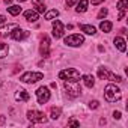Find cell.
Returning a JSON list of instances; mask_svg holds the SVG:
<instances>
[{"label": "cell", "mask_w": 128, "mask_h": 128, "mask_svg": "<svg viewBox=\"0 0 128 128\" xmlns=\"http://www.w3.org/2000/svg\"><path fill=\"white\" fill-rule=\"evenodd\" d=\"M104 96L108 102H116L122 98V92L116 84H107L104 89Z\"/></svg>", "instance_id": "6da1fadb"}, {"label": "cell", "mask_w": 128, "mask_h": 128, "mask_svg": "<svg viewBox=\"0 0 128 128\" xmlns=\"http://www.w3.org/2000/svg\"><path fill=\"white\" fill-rule=\"evenodd\" d=\"M59 78L65 82H80V72L76 68H66L59 72Z\"/></svg>", "instance_id": "7a4b0ae2"}, {"label": "cell", "mask_w": 128, "mask_h": 128, "mask_svg": "<svg viewBox=\"0 0 128 128\" xmlns=\"http://www.w3.org/2000/svg\"><path fill=\"white\" fill-rule=\"evenodd\" d=\"M44 78V74L42 72H24L21 77H20V82H23V83H36V82H39V80H42Z\"/></svg>", "instance_id": "3957f363"}, {"label": "cell", "mask_w": 128, "mask_h": 128, "mask_svg": "<svg viewBox=\"0 0 128 128\" xmlns=\"http://www.w3.org/2000/svg\"><path fill=\"white\" fill-rule=\"evenodd\" d=\"M27 119L33 124V122H39V124H44L47 122V116L42 113V112H38V110H29L27 112Z\"/></svg>", "instance_id": "277c9868"}, {"label": "cell", "mask_w": 128, "mask_h": 128, "mask_svg": "<svg viewBox=\"0 0 128 128\" xmlns=\"http://www.w3.org/2000/svg\"><path fill=\"white\" fill-rule=\"evenodd\" d=\"M84 42V38L82 35H70L65 38V44L70 47H80Z\"/></svg>", "instance_id": "5b68a950"}, {"label": "cell", "mask_w": 128, "mask_h": 128, "mask_svg": "<svg viewBox=\"0 0 128 128\" xmlns=\"http://www.w3.org/2000/svg\"><path fill=\"white\" fill-rule=\"evenodd\" d=\"M65 89L70 92L71 96H78L82 94V88L78 86V82H65Z\"/></svg>", "instance_id": "8992f818"}, {"label": "cell", "mask_w": 128, "mask_h": 128, "mask_svg": "<svg viewBox=\"0 0 128 128\" xmlns=\"http://www.w3.org/2000/svg\"><path fill=\"white\" fill-rule=\"evenodd\" d=\"M36 98H38V102H39V104H45V102L50 100V90H48V88L41 86V88L36 90Z\"/></svg>", "instance_id": "52a82bcc"}, {"label": "cell", "mask_w": 128, "mask_h": 128, "mask_svg": "<svg viewBox=\"0 0 128 128\" xmlns=\"http://www.w3.org/2000/svg\"><path fill=\"white\" fill-rule=\"evenodd\" d=\"M29 36V32H26V30H23L21 27H15L14 30H12V33H11V38L12 39H15V41H23L24 38H27Z\"/></svg>", "instance_id": "ba28073f"}, {"label": "cell", "mask_w": 128, "mask_h": 128, "mask_svg": "<svg viewBox=\"0 0 128 128\" xmlns=\"http://www.w3.org/2000/svg\"><path fill=\"white\" fill-rule=\"evenodd\" d=\"M39 51H41L42 57H48V56H50V39H48L47 36L42 38V41H41V47H39Z\"/></svg>", "instance_id": "9c48e42d"}, {"label": "cell", "mask_w": 128, "mask_h": 128, "mask_svg": "<svg viewBox=\"0 0 128 128\" xmlns=\"http://www.w3.org/2000/svg\"><path fill=\"white\" fill-rule=\"evenodd\" d=\"M53 36H54L56 39L63 36V24H62V21H59V20H56V21L53 23Z\"/></svg>", "instance_id": "30bf717a"}, {"label": "cell", "mask_w": 128, "mask_h": 128, "mask_svg": "<svg viewBox=\"0 0 128 128\" xmlns=\"http://www.w3.org/2000/svg\"><path fill=\"white\" fill-rule=\"evenodd\" d=\"M15 27H17V24H3L0 27V38H6L8 35H11Z\"/></svg>", "instance_id": "8fae6325"}, {"label": "cell", "mask_w": 128, "mask_h": 128, "mask_svg": "<svg viewBox=\"0 0 128 128\" xmlns=\"http://www.w3.org/2000/svg\"><path fill=\"white\" fill-rule=\"evenodd\" d=\"M116 8L119 9V20H122L125 17V11L128 8V0H119L118 5H116Z\"/></svg>", "instance_id": "7c38bea8"}, {"label": "cell", "mask_w": 128, "mask_h": 128, "mask_svg": "<svg viewBox=\"0 0 128 128\" xmlns=\"http://www.w3.org/2000/svg\"><path fill=\"white\" fill-rule=\"evenodd\" d=\"M24 17H26V20H27V21L35 23V21H38L39 14H38L35 9H29V11H26V12H24Z\"/></svg>", "instance_id": "4fadbf2b"}, {"label": "cell", "mask_w": 128, "mask_h": 128, "mask_svg": "<svg viewBox=\"0 0 128 128\" xmlns=\"http://www.w3.org/2000/svg\"><path fill=\"white\" fill-rule=\"evenodd\" d=\"M113 42H114V47L118 48V50H120V51H125L126 50V42H125V39L124 38H120V36H116L114 39H113Z\"/></svg>", "instance_id": "5bb4252c"}, {"label": "cell", "mask_w": 128, "mask_h": 128, "mask_svg": "<svg viewBox=\"0 0 128 128\" xmlns=\"http://www.w3.org/2000/svg\"><path fill=\"white\" fill-rule=\"evenodd\" d=\"M29 94L24 90V89H20V90H17L15 92V100L17 101H29Z\"/></svg>", "instance_id": "9a60e30c"}, {"label": "cell", "mask_w": 128, "mask_h": 128, "mask_svg": "<svg viewBox=\"0 0 128 128\" xmlns=\"http://www.w3.org/2000/svg\"><path fill=\"white\" fill-rule=\"evenodd\" d=\"M80 30L84 32L86 35H95V33H96V29H95L94 26H89V24H82V26H80Z\"/></svg>", "instance_id": "2e32d148"}, {"label": "cell", "mask_w": 128, "mask_h": 128, "mask_svg": "<svg viewBox=\"0 0 128 128\" xmlns=\"http://www.w3.org/2000/svg\"><path fill=\"white\" fill-rule=\"evenodd\" d=\"M112 27H113V24H112L110 21H107V20H104V21L100 23V29H101L102 32H106V33H108V32L112 30Z\"/></svg>", "instance_id": "e0dca14e"}, {"label": "cell", "mask_w": 128, "mask_h": 128, "mask_svg": "<svg viewBox=\"0 0 128 128\" xmlns=\"http://www.w3.org/2000/svg\"><path fill=\"white\" fill-rule=\"evenodd\" d=\"M83 83H84V86L86 88H94V84H95V78L92 77V76H83Z\"/></svg>", "instance_id": "ac0fdd59"}, {"label": "cell", "mask_w": 128, "mask_h": 128, "mask_svg": "<svg viewBox=\"0 0 128 128\" xmlns=\"http://www.w3.org/2000/svg\"><path fill=\"white\" fill-rule=\"evenodd\" d=\"M88 5H89V0H80L77 3V12H86L88 11Z\"/></svg>", "instance_id": "d6986e66"}, {"label": "cell", "mask_w": 128, "mask_h": 128, "mask_svg": "<svg viewBox=\"0 0 128 128\" xmlns=\"http://www.w3.org/2000/svg\"><path fill=\"white\" fill-rule=\"evenodd\" d=\"M98 76H100V78H102V80H108L110 71H107L106 68H98Z\"/></svg>", "instance_id": "ffe728a7"}, {"label": "cell", "mask_w": 128, "mask_h": 128, "mask_svg": "<svg viewBox=\"0 0 128 128\" xmlns=\"http://www.w3.org/2000/svg\"><path fill=\"white\" fill-rule=\"evenodd\" d=\"M8 12H9L11 15H18V14L21 12V8H20L18 5H12V6L8 8Z\"/></svg>", "instance_id": "44dd1931"}, {"label": "cell", "mask_w": 128, "mask_h": 128, "mask_svg": "<svg viewBox=\"0 0 128 128\" xmlns=\"http://www.w3.org/2000/svg\"><path fill=\"white\" fill-rule=\"evenodd\" d=\"M8 51H9V47L6 44H3V42H0V59H3L8 54Z\"/></svg>", "instance_id": "7402d4cb"}, {"label": "cell", "mask_w": 128, "mask_h": 128, "mask_svg": "<svg viewBox=\"0 0 128 128\" xmlns=\"http://www.w3.org/2000/svg\"><path fill=\"white\" fill-rule=\"evenodd\" d=\"M57 15H59V11H57V9H51V11L45 12V20H53V18H56Z\"/></svg>", "instance_id": "603a6c76"}, {"label": "cell", "mask_w": 128, "mask_h": 128, "mask_svg": "<svg viewBox=\"0 0 128 128\" xmlns=\"http://www.w3.org/2000/svg\"><path fill=\"white\" fill-rule=\"evenodd\" d=\"M35 11H36L38 14H44V12H45V6H44L42 3H35Z\"/></svg>", "instance_id": "cb8c5ba5"}, {"label": "cell", "mask_w": 128, "mask_h": 128, "mask_svg": "<svg viewBox=\"0 0 128 128\" xmlns=\"http://www.w3.org/2000/svg\"><path fill=\"white\" fill-rule=\"evenodd\" d=\"M59 116H60V108L53 107V108H51V116H50V118H51V119H57Z\"/></svg>", "instance_id": "d4e9b609"}, {"label": "cell", "mask_w": 128, "mask_h": 128, "mask_svg": "<svg viewBox=\"0 0 128 128\" xmlns=\"http://www.w3.org/2000/svg\"><path fill=\"white\" fill-rule=\"evenodd\" d=\"M106 15H107V9L102 8V9L100 11V14H98V18H102V17H106Z\"/></svg>", "instance_id": "484cf974"}, {"label": "cell", "mask_w": 128, "mask_h": 128, "mask_svg": "<svg viewBox=\"0 0 128 128\" xmlns=\"http://www.w3.org/2000/svg\"><path fill=\"white\" fill-rule=\"evenodd\" d=\"M89 107H90V108H96V107H98V101H90V102H89Z\"/></svg>", "instance_id": "4316f807"}, {"label": "cell", "mask_w": 128, "mask_h": 128, "mask_svg": "<svg viewBox=\"0 0 128 128\" xmlns=\"http://www.w3.org/2000/svg\"><path fill=\"white\" fill-rule=\"evenodd\" d=\"M77 3V0H66V6H74Z\"/></svg>", "instance_id": "83f0119b"}, {"label": "cell", "mask_w": 128, "mask_h": 128, "mask_svg": "<svg viewBox=\"0 0 128 128\" xmlns=\"http://www.w3.org/2000/svg\"><path fill=\"white\" fill-rule=\"evenodd\" d=\"M68 124H70L71 126H78V125H80V122H77V120H70Z\"/></svg>", "instance_id": "f1b7e54d"}, {"label": "cell", "mask_w": 128, "mask_h": 128, "mask_svg": "<svg viewBox=\"0 0 128 128\" xmlns=\"http://www.w3.org/2000/svg\"><path fill=\"white\" fill-rule=\"evenodd\" d=\"M113 118L114 119H120V112H114L113 113Z\"/></svg>", "instance_id": "f546056e"}, {"label": "cell", "mask_w": 128, "mask_h": 128, "mask_svg": "<svg viewBox=\"0 0 128 128\" xmlns=\"http://www.w3.org/2000/svg\"><path fill=\"white\" fill-rule=\"evenodd\" d=\"M6 23V17L5 15H0V24H5Z\"/></svg>", "instance_id": "4dcf8cb0"}, {"label": "cell", "mask_w": 128, "mask_h": 128, "mask_svg": "<svg viewBox=\"0 0 128 128\" xmlns=\"http://www.w3.org/2000/svg\"><path fill=\"white\" fill-rule=\"evenodd\" d=\"M101 2H104V0H92V5H100Z\"/></svg>", "instance_id": "1f68e13d"}, {"label": "cell", "mask_w": 128, "mask_h": 128, "mask_svg": "<svg viewBox=\"0 0 128 128\" xmlns=\"http://www.w3.org/2000/svg\"><path fill=\"white\" fill-rule=\"evenodd\" d=\"M5 124V116H0V125Z\"/></svg>", "instance_id": "d6a6232c"}, {"label": "cell", "mask_w": 128, "mask_h": 128, "mask_svg": "<svg viewBox=\"0 0 128 128\" xmlns=\"http://www.w3.org/2000/svg\"><path fill=\"white\" fill-rule=\"evenodd\" d=\"M33 2H35V3H42L44 0H33Z\"/></svg>", "instance_id": "836d02e7"}, {"label": "cell", "mask_w": 128, "mask_h": 128, "mask_svg": "<svg viewBox=\"0 0 128 128\" xmlns=\"http://www.w3.org/2000/svg\"><path fill=\"white\" fill-rule=\"evenodd\" d=\"M5 3L6 5H11V0H5Z\"/></svg>", "instance_id": "e575fe53"}, {"label": "cell", "mask_w": 128, "mask_h": 128, "mask_svg": "<svg viewBox=\"0 0 128 128\" xmlns=\"http://www.w3.org/2000/svg\"><path fill=\"white\" fill-rule=\"evenodd\" d=\"M18 2H20V3H21V2H26V0H18Z\"/></svg>", "instance_id": "d590c367"}]
</instances>
